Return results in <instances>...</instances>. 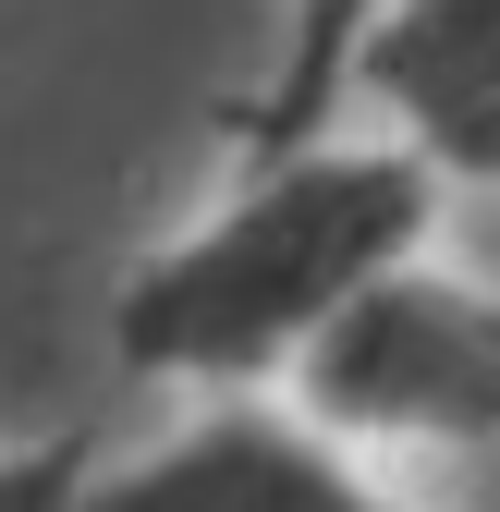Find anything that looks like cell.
I'll return each instance as SVG.
<instances>
[{
  "instance_id": "cell-1",
  "label": "cell",
  "mask_w": 500,
  "mask_h": 512,
  "mask_svg": "<svg viewBox=\"0 0 500 512\" xmlns=\"http://www.w3.org/2000/svg\"><path fill=\"white\" fill-rule=\"evenodd\" d=\"M440 220L452 183L354 110L281 147H232L220 196L110 281V354L147 391H281V366L379 269L427 256Z\"/></svg>"
},
{
  "instance_id": "cell-2",
  "label": "cell",
  "mask_w": 500,
  "mask_h": 512,
  "mask_svg": "<svg viewBox=\"0 0 500 512\" xmlns=\"http://www.w3.org/2000/svg\"><path fill=\"white\" fill-rule=\"evenodd\" d=\"M281 403L391 476L500 452V281L452 269L440 244L379 269L281 366Z\"/></svg>"
},
{
  "instance_id": "cell-3",
  "label": "cell",
  "mask_w": 500,
  "mask_h": 512,
  "mask_svg": "<svg viewBox=\"0 0 500 512\" xmlns=\"http://www.w3.org/2000/svg\"><path fill=\"white\" fill-rule=\"evenodd\" d=\"M74 512H427V500L415 476L305 427L281 391H183L159 439H135V452L98 439Z\"/></svg>"
},
{
  "instance_id": "cell-4",
  "label": "cell",
  "mask_w": 500,
  "mask_h": 512,
  "mask_svg": "<svg viewBox=\"0 0 500 512\" xmlns=\"http://www.w3.org/2000/svg\"><path fill=\"white\" fill-rule=\"evenodd\" d=\"M342 110L403 135L452 196H500V0H391L342 61Z\"/></svg>"
},
{
  "instance_id": "cell-5",
  "label": "cell",
  "mask_w": 500,
  "mask_h": 512,
  "mask_svg": "<svg viewBox=\"0 0 500 512\" xmlns=\"http://www.w3.org/2000/svg\"><path fill=\"white\" fill-rule=\"evenodd\" d=\"M379 13L391 0H281V61H269V86L232 110V147H281L305 122H330L342 110V61H354V37Z\"/></svg>"
},
{
  "instance_id": "cell-6",
  "label": "cell",
  "mask_w": 500,
  "mask_h": 512,
  "mask_svg": "<svg viewBox=\"0 0 500 512\" xmlns=\"http://www.w3.org/2000/svg\"><path fill=\"white\" fill-rule=\"evenodd\" d=\"M98 464V427H49V439H0V512H74Z\"/></svg>"
}]
</instances>
